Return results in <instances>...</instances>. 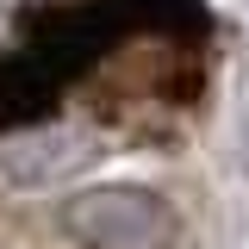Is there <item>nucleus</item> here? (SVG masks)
Listing matches in <instances>:
<instances>
[{
  "label": "nucleus",
  "instance_id": "1",
  "mask_svg": "<svg viewBox=\"0 0 249 249\" xmlns=\"http://www.w3.org/2000/svg\"><path fill=\"white\" fill-rule=\"evenodd\" d=\"M56 224L81 249H168L181 231V212L150 187L106 181V187H81L75 199H62Z\"/></svg>",
  "mask_w": 249,
  "mask_h": 249
}]
</instances>
